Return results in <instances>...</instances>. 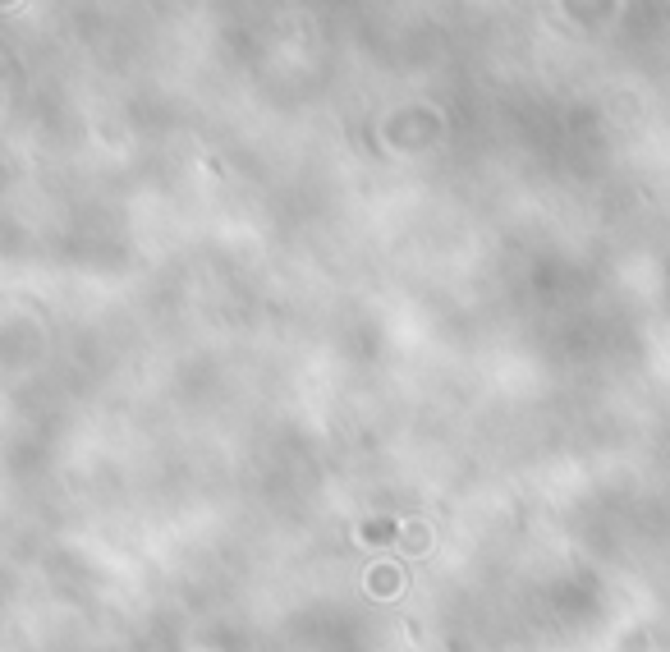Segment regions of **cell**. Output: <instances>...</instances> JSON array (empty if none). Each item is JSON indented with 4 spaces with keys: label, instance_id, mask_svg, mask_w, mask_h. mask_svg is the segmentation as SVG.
Returning a JSON list of instances; mask_svg holds the SVG:
<instances>
[{
    "label": "cell",
    "instance_id": "7a4b0ae2",
    "mask_svg": "<svg viewBox=\"0 0 670 652\" xmlns=\"http://www.w3.org/2000/svg\"><path fill=\"white\" fill-rule=\"evenodd\" d=\"M400 538L409 542V551H427V529H423V524H409V529H404Z\"/></svg>",
    "mask_w": 670,
    "mask_h": 652
},
{
    "label": "cell",
    "instance_id": "6da1fadb",
    "mask_svg": "<svg viewBox=\"0 0 670 652\" xmlns=\"http://www.w3.org/2000/svg\"><path fill=\"white\" fill-rule=\"evenodd\" d=\"M367 588H372L376 597H395V588H400V574H395V565H372V574H367Z\"/></svg>",
    "mask_w": 670,
    "mask_h": 652
}]
</instances>
